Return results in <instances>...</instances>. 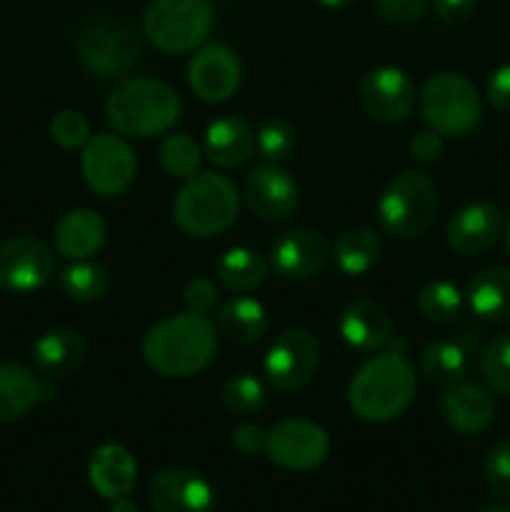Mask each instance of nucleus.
Here are the masks:
<instances>
[{
    "label": "nucleus",
    "mask_w": 510,
    "mask_h": 512,
    "mask_svg": "<svg viewBox=\"0 0 510 512\" xmlns=\"http://www.w3.org/2000/svg\"><path fill=\"white\" fill-rule=\"evenodd\" d=\"M418 390L403 350L385 348L358 368L348 385V405L365 423H388L410 408Z\"/></svg>",
    "instance_id": "1"
},
{
    "label": "nucleus",
    "mask_w": 510,
    "mask_h": 512,
    "mask_svg": "<svg viewBox=\"0 0 510 512\" xmlns=\"http://www.w3.org/2000/svg\"><path fill=\"white\" fill-rule=\"evenodd\" d=\"M208 315H173L160 320L143 338V358L165 378H190L210 365L218 335Z\"/></svg>",
    "instance_id": "2"
},
{
    "label": "nucleus",
    "mask_w": 510,
    "mask_h": 512,
    "mask_svg": "<svg viewBox=\"0 0 510 512\" xmlns=\"http://www.w3.org/2000/svg\"><path fill=\"white\" fill-rule=\"evenodd\" d=\"M105 118L115 133L153 138L168 133L180 118V98L168 83L155 78H125L105 100Z\"/></svg>",
    "instance_id": "3"
},
{
    "label": "nucleus",
    "mask_w": 510,
    "mask_h": 512,
    "mask_svg": "<svg viewBox=\"0 0 510 512\" xmlns=\"http://www.w3.org/2000/svg\"><path fill=\"white\" fill-rule=\"evenodd\" d=\"M240 195L233 180L215 170H203L185 180L173 203V218L193 238H213L235 223Z\"/></svg>",
    "instance_id": "4"
},
{
    "label": "nucleus",
    "mask_w": 510,
    "mask_h": 512,
    "mask_svg": "<svg viewBox=\"0 0 510 512\" xmlns=\"http://www.w3.org/2000/svg\"><path fill=\"white\" fill-rule=\"evenodd\" d=\"M380 228L395 238H420L438 215V185L423 170H403L378 198Z\"/></svg>",
    "instance_id": "5"
},
{
    "label": "nucleus",
    "mask_w": 510,
    "mask_h": 512,
    "mask_svg": "<svg viewBox=\"0 0 510 512\" xmlns=\"http://www.w3.org/2000/svg\"><path fill=\"white\" fill-rule=\"evenodd\" d=\"M418 105L425 125L450 138L473 133L483 118V103L475 85L453 70L430 75L420 90Z\"/></svg>",
    "instance_id": "6"
},
{
    "label": "nucleus",
    "mask_w": 510,
    "mask_h": 512,
    "mask_svg": "<svg viewBox=\"0 0 510 512\" xmlns=\"http://www.w3.org/2000/svg\"><path fill=\"white\" fill-rule=\"evenodd\" d=\"M215 20L210 0H150L143 28L163 53H188L205 43Z\"/></svg>",
    "instance_id": "7"
},
{
    "label": "nucleus",
    "mask_w": 510,
    "mask_h": 512,
    "mask_svg": "<svg viewBox=\"0 0 510 512\" xmlns=\"http://www.w3.org/2000/svg\"><path fill=\"white\" fill-rule=\"evenodd\" d=\"M78 60L100 78H115L133 70L140 58L138 30L123 18H95L80 30Z\"/></svg>",
    "instance_id": "8"
},
{
    "label": "nucleus",
    "mask_w": 510,
    "mask_h": 512,
    "mask_svg": "<svg viewBox=\"0 0 510 512\" xmlns=\"http://www.w3.org/2000/svg\"><path fill=\"white\" fill-rule=\"evenodd\" d=\"M80 170L93 193L115 198L130 188L138 163H135V153L128 140L115 133H98L90 135L88 143L83 145Z\"/></svg>",
    "instance_id": "9"
},
{
    "label": "nucleus",
    "mask_w": 510,
    "mask_h": 512,
    "mask_svg": "<svg viewBox=\"0 0 510 512\" xmlns=\"http://www.w3.org/2000/svg\"><path fill=\"white\" fill-rule=\"evenodd\" d=\"M328 453V433L313 420H280L268 430V438H265V455L270 463L290 473H308V470L320 468Z\"/></svg>",
    "instance_id": "10"
},
{
    "label": "nucleus",
    "mask_w": 510,
    "mask_h": 512,
    "mask_svg": "<svg viewBox=\"0 0 510 512\" xmlns=\"http://www.w3.org/2000/svg\"><path fill=\"white\" fill-rule=\"evenodd\" d=\"M320 348L315 335L303 328H288L270 343L265 353L263 370L270 385L278 390H298L318 370Z\"/></svg>",
    "instance_id": "11"
},
{
    "label": "nucleus",
    "mask_w": 510,
    "mask_h": 512,
    "mask_svg": "<svg viewBox=\"0 0 510 512\" xmlns=\"http://www.w3.org/2000/svg\"><path fill=\"white\" fill-rule=\"evenodd\" d=\"M55 273V255L35 235H15L0 245V288L8 293H33Z\"/></svg>",
    "instance_id": "12"
},
{
    "label": "nucleus",
    "mask_w": 510,
    "mask_h": 512,
    "mask_svg": "<svg viewBox=\"0 0 510 512\" xmlns=\"http://www.w3.org/2000/svg\"><path fill=\"white\" fill-rule=\"evenodd\" d=\"M415 85L405 70L395 65L370 68L360 80V103L378 123H403L415 108Z\"/></svg>",
    "instance_id": "13"
},
{
    "label": "nucleus",
    "mask_w": 510,
    "mask_h": 512,
    "mask_svg": "<svg viewBox=\"0 0 510 512\" xmlns=\"http://www.w3.org/2000/svg\"><path fill=\"white\" fill-rule=\"evenodd\" d=\"M330 258V243L320 230L295 228L270 245L268 265L283 280H310L323 273Z\"/></svg>",
    "instance_id": "14"
},
{
    "label": "nucleus",
    "mask_w": 510,
    "mask_h": 512,
    "mask_svg": "<svg viewBox=\"0 0 510 512\" xmlns=\"http://www.w3.org/2000/svg\"><path fill=\"white\" fill-rule=\"evenodd\" d=\"M240 60L228 45H203L188 63V85L203 103H225L240 85Z\"/></svg>",
    "instance_id": "15"
},
{
    "label": "nucleus",
    "mask_w": 510,
    "mask_h": 512,
    "mask_svg": "<svg viewBox=\"0 0 510 512\" xmlns=\"http://www.w3.org/2000/svg\"><path fill=\"white\" fill-rule=\"evenodd\" d=\"M245 203L260 220L283 223V220L293 218L298 210V183L288 170L273 163H263L250 170L248 180H245Z\"/></svg>",
    "instance_id": "16"
},
{
    "label": "nucleus",
    "mask_w": 510,
    "mask_h": 512,
    "mask_svg": "<svg viewBox=\"0 0 510 512\" xmlns=\"http://www.w3.org/2000/svg\"><path fill=\"white\" fill-rule=\"evenodd\" d=\"M148 503L153 512H213L215 490L193 470L165 468L150 480Z\"/></svg>",
    "instance_id": "17"
},
{
    "label": "nucleus",
    "mask_w": 510,
    "mask_h": 512,
    "mask_svg": "<svg viewBox=\"0 0 510 512\" xmlns=\"http://www.w3.org/2000/svg\"><path fill=\"white\" fill-rule=\"evenodd\" d=\"M505 230L503 210L493 203H470L448 220L445 238L460 255H478L493 248Z\"/></svg>",
    "instance_id": "18"
},
{
    "label": "nucleus",
    "mask_w": 510,
    "mask_h": 512,
    "mask_svg": "<svg viewBox=\"0 0 510 512\" xmlns=\"http://www.w3.org/2000/svg\"><path fill=\"white\" fill-rule=\"evenodd\" d=\"M438 408L445 423L460 435L483 433L498 415V405L490 390L470 383L445 388V393L438 398Z\"/></svg>",
    "instance_id": "19"
},
{
    "label": "nucleus",
    "mask_w": 510,
    "mask_h": 512,
    "mask_svg": "<svg viewBox=\"0 0 510 512\" xmlns=\"http://www.w3.org/2000/svg\"><path fill=\"white\" fill-rule=\"evenodd\" d=\"M338 333L350 348L360 350V353H375V350L388 348L395 335V325L383 305L360 298L345 305L338 320Z\"/></svg>",
    "instance_id": "20"
},
{
    "label": "nucleus",
    "mask_w": 510,
    "mask_h": 512,
    "mask_svg": "<svg viewBox=\"0 0 510 512\" xmlns=\"http://www.w3.org/2000/svg\"><path fill=\"white\" fill-rule=\"evenodd\" d=\"M255 135L240 115H220L205 130L203 153L215 168H238L253 155Z\"/></svg>",
    "instance_id": "21"
},
{
    "label": "nucleus",
    "mask_w": 510,
    "mask_h": 512,
    "mask_svg": "<svg viewBox=\"0 0 510 512\" xmlns=\"http://www.w3.org/2000/svg\"><path fill=\"white\" fill-rule=\"evenodd\" d=\"M90 485L95 488V493L105 500H118L125 498L130 490L135 488V480H138V465L135 458L130 455L128 448L115 443L100 445L93 453L88 465Z\"/></svg>",
    "instance_id": "22"
},
{
    "label": "nucleus",
    "mask_w": 510,
    "mask_h": 512,
    "mask_svg": "<svg viewBox=\"0 0 510 512\" xmlns=\"http://www.w3.org/2000/svg\"><path fill=\"white\" fill-rule=\"evenodd\" d=\"M30 358L45 378H68L83 365L85 340L70 328H53L35 340Z\"/></svg>",
    "instance_id": "23"
},
{
    "label": "nucleus",
    "mask_w": 510,
    "mask_h": 512,
    "mask_svg": "<svg viewBox=\"0 0 510 512\" xmlns=\"http://www.w3.org/2000/svg\"><path fill=\"white\" fill-rule=\"evenodd\" d=\"M105 235H108L105 220L88 208H75L65 213L53 230L55 250L70 260H85L98 253L105 243Z\"/></svg>",
    "instance_id": "24"
},
{
    "label": "nucleus",
    "mask_w": 510,
    "mask_h": 512,
    "mask_svg": "<svg viewBox=\"0 0 510 512\" xmlns=\"http://www.w3.org/2000/svg\"><path fill=\"white\" fill-rule=\"evenodd\" d=\"M465 300L480 320H510V268H485L468 280Z\"/></svg>",
    "instance_id": "25"
},
{
    "label": "nucleus",
    "mask_w": 510,
    "mask_h": 512,
    "mask_svg": "<svg viewBox=\"0 0 510 512\" xmlns=\"http://www.w3.org/2000/svg\"><path fill=\"white\" fill-rule=\"evenodd\" d=\"M215 328L230 343H255L268 330V310L263 308L260 300L248 298V295H235L218 308Z\"/></svg>",
    "instance_id": "26"
},
{
    "label": "nucleus",
    "mask_w": 510,
    "mask_h": 512,
    "mask_svg": "<svg viewBox=\"0 0 510 512\" xmlns=\"http://www.w3.org/2000/svg\"><path fill=\"white\" fill-rule=\"evenodd\" d=\"M40 400V380L18 363H0V420H20Z\"/></svg>",
    "instance_id": "27"
},
{
    "label": "nucleus",
    "mask_w": 510,
    "mask_h": 512,
    "mask_svg": "<svg viewBox=\"0 0 510 512\" xmlns=\"http://www.w3.org/2000/svg\"><path fill=\"white\" fill-rule=\"evenodd\" d=\"M265 275H268V263L263 255L253 248H230L220 255L215 263V278L223 288L233 290V293H250L258 285H263Z\"/></svg>",
    "instance_id": "28"
},
{
    "label": "nucleus",
    "mask_w": 510,
    "mask_h": 512,
    "mask_svg": "<svg viewBox=\"0 0 510 512\" xmlns=\"http://www.w3.org/2000/svg\"><path fill=\"white\" fill-rule=\"evenodd\" d=\"M380 250H383V243H380L378 233L370 228H350L335 240L333 258L335 265L343 275H350V278H358V275H365L380 258Z\"/></svg>",
    "instance_id": "29"
},
{
    "label": "nucleus",
    "mask_w": 510,
    "mask_h": 512,
    "mask_svg": "<svg viewBox=\"0 0 510 512\" xmlns=\"http://www.w3.org/2000/svg\"><path fill=\"white\" fill-rule=\"evenodd\" d=\"M423 365L425 378L438 388H455V385L465 383L468 378V353L455 340H435L423 350Z\"/></svg>",
    "instance_id": "30"
},
{
    "label": "nucleus",
    "mask_w": 510,
    "mask_h": 512,
    "mask_svg": "<svg viewBox=\"0 0 510 512\" xmlns=\"http://www.w3.org/2000/svg\"><path fill=\"white\" fill-rule=\"evenodd\" d=\"M415 308L428 323H453L463 310V293L448 280H430L415 295Z\"/></svg>",
    "instance_id": "31"
},
{
    "label": "nucleus",
    "mask_w": 510,
    "mask_h": 512,
    "mask_svg": "<svg viewBox=\"0 0 510 512\" xmlns=\"http://www.w3.org/2000/svg\"><path fill=\"white\" fill-rule=\"evenodd\" d=\"M58 285L68 298L90 303L108 293L110 275L103 265L90 263V260H75L58 275Z\"/></svg>",
    "instance_id": "32"
},
{
    "label": "nucleus",
    "mask_w": 510,
    "mask_h": 512,
    "mask_svg": "<svg viewBox=\"0 0 510 512\" xmlns=\"http://www.w3.org/2000/svg\"><path fill=\"white\" fill-rule=\"evenodd\" d=\"M158 160L160 168H163L170 178L188 180L198 173L200 160H203V150H200V145L195 143L188 133H170L160 140Z\"/></svg>",
    "instance_id": "33"
},
{
    "label": "nucleus",
    "mask_w": 510,
    "mask_h": 512,
    "mask_svg": "<svg viewBox=\"0 0 510 512\" xmlns=\"http://www.w3.org/2000/svg\"><path fill=\"white\" fill-rule=\"evenodd\" d=\"M220 400L233 415H253L268 400V390L255 375L240 373L230 378L220 390Z\"/></svg>",
    "instance_id": "34"
},
{
    "label": "nucleus",
    "mask_w": 510,
    "mask_h": 512,
    "mask_svg": "<svg viewBox=\"0 0 510 512\" xmlns=\"http://www.w3.org/2000/svg\"><path fill=\"white\" fill-rule=\"evenodd\" d=\"M480 375L490 393L510 398V333L490 340L480 355Z\"/></svg>",
    "instance_id": "35"
},
{
    "label": "nucleus",
    "mask_w": 510,
    "mask_h": 512,
    "mask_svg": "<svg viewBox=\"0 0 510 512\" xmlns=\"http://www.w3.org/2000/svg\"><path fill=\"white\" fill-rule=\"evenodd\" d=\"M295 148V128L285 118H270L255 133V150L265 163H283Z\"/></svg>",
    "instance_id": "36"
},
{
    "label": "nucleus",
    "mask_w": 510,
    "mask_h": 512,
    "mask_svg": "<svg viewBox=\"0 0 510 512\" xmlns=\"http://www.w3.org/2000/svg\"><path fill=\"white\" fill-rule=\"evenodd\" d=\"M50 138L60 148H83L90 138V125L80 110H60L50 118Z\"/></svg>",
    "instance_id": "37"
},
{
    "label": "nucleus",
    "mask_w": 510,
    "mask_h": 512,
    "mask_svg": "<svg viewBox=\"0 0 510 512\" xmlns=\"http://www.w3.org/2000/svg\"><path fill=\"white\" fill-rule=\"evenodd\" d=\"M485 480L500 498H510V440H500L485 455Z\"/></svg>",
    "instance_id": "38"
},
{
    "label": "nucleus",
    "mask_w": 510,
    "mask_h": 512,
    "mask_svg": "<svg viewBox=\"0 0 510 512\" xmlns=\"http://www.w3.org/2000/svg\"><path fill=\"white\" fill-rule=\"evenodd\" d=\"M183 308L185 313H193V315H210L218 305V288L210 278L205 275H195V278L188 280V285L183 288Z\"/></svg>",
    "instance_id": "39"
},
{
    "label": "nucleus",
    "mask_w": 510,
    "mask_h": 512,
    "mask_svg": "<svg viewBox=\"0 0 510 512\" xmlns=\"http://www.w3.org/2000/svg\"><path fill=\"white\" fill-rule=\"evenodd\" d=\"M375 8L388 23L410 25L428 10V0H375Z\"/></svg>",
    "instance_id": "40"
},
{
    "label": "nucleus",
    "mask_w": 510,
    "mask_h": 512,
    "mask_svg": "<svg viewBox=\"0 0 510 512\" xmlns=\"http://www.w3.org/2000/svg\"><path fill=\"white\" fill-rule=\"evenodd\" d=\"M485 98L498 113H510V63L500 65L490 73L485 85Z\"/></svg>",
    "instance_id": "41"
},
{
    "label": "nucleus",
    "mask_w": 510,
    "mask_h": 512,
    "mask_svg": "<svg viewBox=\"0 0 510 512\" xmlns=\"http://www.w3.org/2000/svg\"><path fill=\"white\" fill-rule=\"evenodd\" d=\"M410 155H413L418 163L430 165L443 155V135H438L435 130H420L410 140Z\"/></svg>",
    "instance_id": "42"
},
{
    "label": "nucleus",
    "mask_w": 510,
    "mask_h": 512,
    "mask_svg": "<svg viewBox=\"0 0 510 512\" xmlns=\"http://www.w3.org/2000/svg\"><path fill=\"white\" fill-rule=\"evenodd\" d=\"M265 438H268V433L255 423L238 425V428L233 430V435H230L233 448L240 450L243 455H255L260 453V450H265Z\"/></svg>",
    "instance_id": "43"
},
{
    "label": "nucleus",
    "mask_w": 510,
    "mask_h": 512,
    "mask_svg": "<svg viewBox=\"0 0 510 512\" xmlns=\"http://www.w3.org/2000/svg\"><path fill=\"white\" fill-rule=\"evenodd\" d=\"M475 0H435V15L445 25H463L473 18Z\"/></svg>",
    "instance_id": "44"
},
{
    "label": "nucleus",
    "mask_w": 510,
    "mask_h": 512,
    "mask_svg": "<svg viewBox=\"0 0 510 512\" xmlns=\"http://www.w3.org/2000/svg\"><path fill=\"white\" fill-rule=\"evenodd\" d=\"M110 512H138V505L128 498H118L113 500V508H110Z\"/></svg>",
    "instance_id": "45"
},
{
    "label": "nucleus",
    "mask_w": 510,
    "mask_h": 512,
    "mask_svg": "<svg viewBox=\"0 0 510 512\" xmlns=\"http://www.w3.org/2000/svg\"><path fill=\"white\" fill-rule=\"evenodd\" d=\"M315 3H320L323 8H348L353 0H315Z\"/></svg>",
    "instance_id": "46"
},
{
    "label": "nucleus",
    "mask_w": 510,
    "mask_h": 512,
    "mask_svg": "<svg viewBox=\"0 0 510 512\" xmlns=\"http://www.w3.org/2000/svg\"><path fill=\"white\" fill-rule=\"evenodd\" d=\"M55 395L53 385L50 383H40V400H50Z\"/></svg>",
    "instance_id": "47"
},
{
    "label": "nucleus",
    "mask_w": 510,
    "mask_h": 512,
    "mask_svg": "<svg viewBox=\"0 0 510 512\" xmlns=\"http://www.w3.org/2000/svg\"><path fill=\"white\" fill-rule=\"evenodd\" d=\"M478 512H510L508 505H485V508H480Z\"/></svg>",
    "instance_id": "48"
},
{
    "label": "nucleus",
    "mask_w": 510,
    "mask_h": 512,
    "mask_svg": "<svg viewBox=\"0 0 510 512\" xmlns=\"http://www.w3.org/2000/svg\"><path fill=\"white\" fill-rule=\"evenodd\" d=\"M505 248H508V253H510V220L505 223Z\"/></svg>",
    "instance_id": "49"
}]
</instances>
